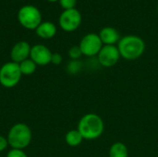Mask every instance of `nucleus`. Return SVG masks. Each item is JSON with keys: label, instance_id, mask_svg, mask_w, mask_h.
I'll use <instances>...</instances> for the list:
<instances>
[{"label": "nucleus", "instance_id": "obj_15", "mask_svg": "<svg viewBox=\"0 0 158 157\" xmlns=\"http://www.w3.org/2000/svg\"><path fill=\"white\" fill-rule=\"evenodd\" d=\"M19 69H20L21 74L26 75V76L33 74L35 72L36 67H37V65L31 58H28V59L20 62L19 64Z\"/></svg>", "mask_w": 158, "mask_h": 157}, {"label": "nucleus", "instance_id": "obj_23", "mask_svg": "<svg viewBox=\"0 0 158 157\" xmlns=\"http://www.w3.org/2000/svg\"><path fill=\"white\" fill-rule=\"evenodd\" d=\"M157 14H158V6H157Z\"/></svg>", "mask_w": 158, "mask_h": 157}, {"label": "nucleus", "instance_id": "obj_8", "mask_svg": "<svg viewBox=\"0 0 158 157\" xmlns=\"http://www.w3.org/2000/svg\"><path fill=\"white\" fill-rule=\"evenodd\" d=\"M97 56L98 62L101 66L105 68H111L118 62L120 54L118 46L116 45H103Z\"/></svg>", "mask_w": 158, "mask_h": 157}, {"label": "nucleus", "instance_id": "obj_21", "mask_svg": "<svg viewBox=\"0 0 158 157\" xmlns=\"http://www.w3.org/2000/svg\"><path fill=\"white\" fill-rule=\"evenodd\" d=\"M8 146V142H7V139L5 138L4 136L0 135V153L5 151Z\"/></svg>", "mask_w": 158, "mask_h": 157}, {"label": "nucleus", "instance_id": "obj_17", "mask_svg": "<svg viewBox=\"0 0 158 157\" xmlns=\"http://www.w3.org/2000/svg\"><path fill=\"white\" fill-rule=\"evenodd\" d=\"M69 56L72 60H78L81 56H82V52L80 48L79 45H74L72 46L69 50Z\"/></svg>", "mask_w": 158, "mask_h": 157}, {"label": "nucleus", "instance_id": "obj_22", "mask_svg": "<svg viewBox=\"0 0 158 157\" xmlns=\"http://www.w3.org/2000/svg\"><path fill=\"white\" fill-rule=\"evenodd\" d=\"M48 1H50V2H56V1H59V0H48Z\"/></svg>", "mask_w": 158, "mask_h": 157}, {"label": "nucleus", "instance_id": "obj_16", "mask_svg": "<svg viewBox=\"0 0 158 157\" xmlns=\"http://www.w3.org/2000/svg\"><path fill=\"white\" fill-rule=\"evenodd\" d=\"M82 68V63L79 60H71L67 67V70L71 75L78 74Z\"/></svg>", "mask_w": 158, "mask_h": 157}, {"label": "nucleus", "instance_id": "obj_13", "mask_svg": "<svg viewBox=\"0 0 158 157\" xmlns=\"http://www.w3.org/2000/svg\"><path fill=\"white\" fill-rule=\"evenodd\" d=\"M109 157H129L127 146L120 142L115 143L109 149Z\"/></svg>", "mask_w": 158, "mask_h": 157}, {"label": "nucleus", "instance_id": "obj_1", "mask_svg": "<svg viewBox=\"0 0 158 157\" xmlns=\"http://www.w3.org/2000/svg\"><path fill=\"white\" fill-rule=\"evenodd\" d=\"M118 49L121 57L132 61L143 56L145 50V43L139 36L127 35L119 40Z\"/></svg>", "mask_w": 158, "mask_h": 157}, {"label": "nucleus", "instance_id": "obj_5", "mask_svg": "<svg viewBox=\"0 0 158 157\" xmlns=\"http://www.w3.org/2000/svg\"><path fill=\"white\" fill-rule=\"evenodd\" d=\"M21 75L18 63L6 62L0 68V83L6 88H13L19 84Z\"/></svg>", "mask_w": 158, "mask_h": 157}, {"label": "nucleus", "instance_id": "obj_11", "mask_svg": "<svg viewBox=\"0 0 158 157\" xmlns=\"http://www.w3.org/2000/svg\"><path fill=\"white\" fill-rule=\"evenodd\" d=\"M98 35L105 45H115L116 43H118L119 40L121 39L119 32L113 27L103 28Z\"/></svg>", "mask_w": 158, "mask_h": 157}, {"label": "nucleus", "instance_id": "obj_12", "mask_svg": "<svg viewBox=\"0 0 158 157\" xmlns=\"http://www.w3.org/2000/svg\"><path fill=\"white\" fill-rule=\"evenodd\" d=\"M35 31L40 38L51 39L56 33V26L51 21H42Z\"/></svg>", "mask_w": 158, "mask_h": 157}, {"label": "nucleus", "instance_id": "obj_10", "mask_svg": "<svg viewBox=\"0 0 158 157\" xmlns=\"http://www.w3.org/2000/svg\"><path fill=\"white\" fill-rule=\"evenodd\" d=\"M31 45L26 41H20L14 44L10 52L11 60L15 63L19 64L20 62L28 59L31 54Z\"/></svg>", "mask_w": 158, "mask_h": 157}, {"label": "nucleus", "instance_id": "obj_20", "mask_svg": "<svg viewBox=\"0 0 158 157\" xmlns=\"http://www.w3.org/2000/svg\"><path fill=\"white\" fill-rule=\"evenodd\" d=\"M63 58L62 56L58 53H54L52 54V58H51V63H53L54 65H59L61 64Z\"/></svg>", "mask_w": 158, "mask_h": 157}, {"label": "nucleus", "instance_id": "obj_6", "mask_svg": "<svg viewBox=\"0 0 158 157\" xmlns=\"http://www.w3.org/2000/svg\"><path fill=\"white\" fill-rule=\"evenodd\" d=\"M58 22L63 31L68 32L74 31L81 23V14L76 8L64 10L59 16Z\"/></svg>", "mask_w": 158, "mask_h": 157}, {"label": "nucleus", "instance_id": "obj_3", "mask_svg": "<svg viewBox=\"0 0 158 157\" xmlns=\"http://www.w3.org/2000/svg\"><path fill=\"white\" fill-rule=\"evenodd\" d=\"M31 130L30 127L24 123H17L13 125L7 134L8 145L12 149L22 150L29 146L31 142Z\"/></svg>", "mask_w": 158, "mask_h": 157}, {"label": "nucleus", "instance_id": "obj_2", "mask_svg": "<svg viewBox=\"0 0 158 157\" xmlns=\"http://www.w3.org/2000/svg\"><path fill=\"white\" fill-rule=\"evenodd\" d=\"M104 121L96 114L89 113L84 115L79 121L78 130L85 140H95L104 132Z\"/></svg>", "mask_w": 158, "mask_h": 157}, {"label": "nucleus", "instance_id": "obj_7", "mask_svg": "<svg viewBox=\"0 0 158 157\" xmlns=\"http://www.w3.org/2000/svg\"><path fill=\"white\" fill-rule=\"evenodd\" d=\"M82 55L86 56H97L103 47V43L96 33H88L81 41L79 44Z\"/></svg>", "mask_w": 158, "mask_h": 157}, {"label": "nucleus", "instance_id": "obj_14", "mask_svg": "<svg viewBox=\"0 0 158 157\" xmlns=\"http://www.w3.org/2000/svg\"><path fill=\"white\" fill-rule=\"evenodd\" d=\"M83 140H84L83 137L81 136V134L80 133V131L78 130H69L66 134V137H65V141H66L67 144L71 147H76V146L80 145Z\"/></svg>", "mask_w": 158, "mask_h": 157}, {"label": "nucleus", "instance_id": "obj_18", "mask_svg": "<svg viewBox=\"0 0 158 157\" xmlns=\"http://www.w3.org/2000/svg\"><path fill=\"white\" fill-rule=\"evenodd\" d=\"M59 4L64 10L72 9L75 8V6L77 4V0H59Z\"/></svg>", "mask_w": 158, "mask_h": 157}, {"label": "nucleus", "instance_id": "obj_4", "mask_svg": "<svg viewBox=\"0 0 158 157\" xmlns=\"http://www.w3.org/2000/svg\"><path fill=\"white\" fill-rule=\"evenodd\" d=\"M18 20L25 29L36 30L42 22V14L35 6L25 5L18 12Z\"/></svg>", "mask_w": 158, "mask_h": 157}, {"label": "nucleus", "instance_id": "obj_19", "mask_svg": "<svg viewBox=\"0 0 158 157\" xmlns=\"http://www.w3.org/2000/svg\"><path fill=\"white\" fill-rule=\"evenodd\" d=\"M6 157H28L27 155L25 154V152L23 150H19V149H11L7 155Z\"/></svg>", "mask_w": 158, "mask_h": 157}, {"label": "nucleus", "instance_id": "obj_9", "mask_svg": "<svg viewBox=\"0 0 158 157\" xmlns=\"http://www.w3.org/2000/svg\"><path fill=\"white\" fill-rule=\"evenodd\" d=\"M52 52L44 44H35L31 49L30 58L37 66H46L51 63Z\"/></svg>", "mask_w": 158, "mask_h": 157}]
</instances>
